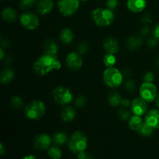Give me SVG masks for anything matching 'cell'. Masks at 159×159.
Listing matches in <instances>:
<instances>
[{
	"mask_svg": "<svg viewBox=\"0 0 159 159\" xmlns=\"http://www.w3.org/2000/svg\"><path fill=\"white\" fill-rule=\"evenodd\" d=\"M158 40L155 37H150V38L147 40L148 47L150 48H154L155 47H156L157 45H158Z\"/></svg>",
	"mask_w": 159,
	"mask_h": 159,
	"instance_id": "8d00e7d4",
	"label": "cell"
},
{
	"mask_svg": "<svg viewBox=\"0 0 159 159\" xmlns=\"http://www.w3.org/2000/svg\"><path fill=\"white\" fill-rule=\"evenodd\" d=\"M81 1H83V2H85V1H87V0H81Z\"/></svg>",
	"mask_w": 159,
	"mask_h": 159,
	"instance_id": "f907efd6",
	"label": "cell"
},
{
	"mask_svg": "<svg viewBox=\"0 0 159 159\" xmlns=\"http://www.w3.org/2000/svg\"><path fill=\"white\" fill-rule=\"evenodd\" d=\"M60 40L65 44H69L74 40V34L69 28H65L60 33Z\"/></svg>",
	"mask_w": 159,
	"mask_h": 159,
	"instance_id": "7402d4cb",
	"label": "cell"
},
{
	"mask_svg": "<svg viewBox=\"0 0 159 159\" xmlns=\"http://www.w3.org/2000/svg\"><path fill=\"white\" fill-rule=\"evenodd\" d=\"M124 87L129 93H133L136 89V85L132 79H127L124 82Z\"/></svg>",
	"mask_w": 159,
	"mask_h": 159,
	"instance_id": "d6a6232c",
	"label": "cell"
},
{
	"mask_svg": "<svg viewBox=\"0 0 159 159\" xmlns=\"http://www.w3.org/2000/svg\"><path fill=\"white\" fill-rule=\"evenodd\" d=\"M61 116L65 122H70L75 118L76 112L72 107H66L62 110L61 113Z\"/></svg>",
	"mask_w": 159,
	"mask_h": 159,
	"instance_id": "44dd1931",
	"label": "cell"
},
{
	"mask_svg": "<svg viewBox=\"0 0 159 159\" xmlns=\"http://www.w3.org/2000/svg\"><path fill=\"white\" fill-rule=\"evenodd\" d=\"M155 104H156V106L158 107V108L159 109V93H158V95H157L156 96V99H155Z\"/></svg>",
	"mask_w": 159,
	"mask_h": 159,
	"instance_id": "7dc6e473",
	"label": "cell"
},
{
	"mask_svg": "<svg viewBox=\"0 0 159 159\" xmlns=\"http://www.w3.org/2000/svg\"><path fill=\"white\" fill-rule=\"evenodd\" d=\"M51 144V138L47 134L37 135L34 139V147L37 150H48Z\"/></svg>",
	"mask_w": 159,
	"mask_h": 159,
	"instance_id": "7c38bea8",
	"label": "cell"
},
{
	"mask_svg": "<svg viewBox=\"0 0 159 159\" xmlns=\"http://www.w3.org/2000/svg\"><path fill=\"white\" fill-rule=\"evenodd\" d=\"M108 102L111 107H117L120 105L121 100H122V96L118 92L112 91L108 95Z\"/></svg>",
	"mask_w": 159,
	"mask_h": 159,
	"instance_id": "603a6c76",
	"label": "cell"
},
{
	"mask_svg": "<svg viewBox=\"0 0 159 159\" xmlns=\"http://www.w3.org/2000/svg\"><path fill=\"white\" fill-rule=\"evenodd\" d=\"M153 34H154V37H156V38L159 40V23L156 25V26H155V29H154V31H153Z\"/></svg>",
	"mask_w": 159,
	"mask_h": 159,
	"instance_id": "7bdbcfd3",
	"label": "cell"
},
{
	"mask_svg": "<svg viewBox=\"0 0 159 159\" xmlns=\"http://www.w3.org/2000/svg\"><path fill=\"white\" fill-rule=\"evenodd\" d=\"M139 93L141 97L148 102H152L155 100L158 95L156 86L153 83H148V82H144L141 85V86L140 87Z\"/></svg>",
	"mask_w": 159,
	"mask_h": 159,
	"instance_id": "9c48e42d",
	"label": "cell"
},
{
	"mask_svg": "<svg viewBox=\"0 0 159 159\" xmlns=\"http://www.w3.org/2000/svg\"><path fill=\"white\" fill-rule=\"evenodd\" d=\"M48 155L52 159H60L61 158L62 152L58 146H54V147H51L48 149Z\"/></svg>",
	"mask_w": 159,
	"mask_h": 159,
	"instance_id": "83f0119b",
	"label": "cell"
},
{
	"mask_svg": "<svg viewBox=\"0 0 159 159\" xmlns=\"http://www.w3.org/2000/svg\"><path fill=\"white\" fill-rule=\"evenodd\" d=\"M87 137L80 130L74 132L68 141V146L73 153L78 154L85 152L87 148Z\"/></svg>",
	"mask_w": 159,
	"mask_h": 159,
	"instance_id": "3957f363",
	"label": "cell"
},
{
	"mask_svg": "<svg viewBox=\"0 0 159 159\" xmlns=\"http://www.w3.org/2000/svg\"><path fill=\"white\" fill-rule=\"evenodd\" d=\"M20 21L23 27L30 30H34L40 25V20L37 16L30 12H23L20 16Z\"/></svg>",
	"mask_w": 159,
	"mask_h": 159,
	"instance_id": "ba28073f",
	"label": "cell"
},
{
	"mask_svg": "<svg viewBox=\"0 0 159 159\" xmlns=\"http://www.w3.org/2000/svg\"><path fill=\"white\" fill-rule=\"evenodd\" d=\"M11 106L15 110H21L23 107V100L20 96H15L10 100Z\"/></svg>",
	"mask_w": 159,
	"mask_h": 159,
	"instance_id": "f1b7e54d",
	"label": "cell"
},
{
	"mask_svg": "<svg viewBox=\"0 0 159 159\" xmlns=\"http://www.w3.org/2000/svg\"><path fill=\"white\" fill-rule=\"evenodd\" d=\"M5 153V148H4V145H3L2 143H1L0 144V154H1V155H4Z\"/></svg>",
	"mask_w": 159,
	"mask_h": 159,
	"instance_id": "bcb514c9",
	"label": "cell"
},
{
	"mask_svg": "<svg viewBox=\"0 0 159 159\" xmlns=\"http://www.w3.org/2000/svg\"><path fill=\"white\" fill-rule=\"evenodd\" d=\"M147 6L146 0H127V6L130 11L134 13L141 12Z\"/></svg>",
	"mask_w": 159,
	"mask_h": 159,
	"instance_id": "9a60e30c",
	"label": "cell"
},
{
	"mask_svg": "<svg viewBox=\"0 0 159 159\" xmlns=\"http://www.w3.org/2000/svg\"><path fill=\"white\" fill-rule=\"evenodd\" d=\"M43 50L45 54L52 56H56L58 51V46L52 39H48L43 43Z\"/></svg>",
	"mask_w": 159,
	"mask_h": 159,
	"instance_id": "ac0fdd59",
	"label": "cell"
},
{
	"mask_svg": "<svg viewBox=\"0 0 159 159\" xmlns=\"http://www.w3.org/2000/svg\"><path fill=\"white\" fill-rule=\"evenodd\" d=\"M78 158L79 159H94L93 156L92 155H90L89 153H86V152H81V153L78 154Z\"/></svg>",
	"mask_w": 159,
	"mask_h": 159,
	"instance_id": "f35d334b",
	"label": "cell"
},
{
	"mask_svg": "<svg viewBox=\"0 0 159 159\" xmlns=\"http://www.w3.org/2000/svg\"><path fill=\"white\" fill-rule=\"evenodd\" d=\"M143 44V40L141 36H132L126 41V47L129 51H135L141 48Z\"/></svg>",
	"mask_w": 159,
	"mask_h": 159,
	"instance_id": "2e32d148",
	"label": "cell"
},
{
	"mask_svg": "<svg viewBox=\"0 0 159 159\" xmlns=\"http://www.w3.org/2000/svg\"><path fill=\"white\" fill-rule=\"evenodd\" d=\"M15 77L14 71L11 68H5L0 74V81L2 84H9Z\"/></svg>",
	"mask_w": 159,
	"mask_h": 159,
	"instance_id": "ffe728a7",
	"label": "cell"
},
{
	"mask_svg": "<svg viewBox=\"0 0 159 159\" xmlns=\"http://www.w3.org/2000/svg\"><path fill=\"white\" fill-rule=\"evenodd\" d=\"M103 48L107 54H116L119 51V44H118L117 40L113 37H108L104 41Z\"/></svg>",
	"mask_w": 159,
	"mask_h": 159,
	"instance_id": "e0dca14e",
	"label": "cell"
},
{
	"mask_svg": "<svg viewBox=\"0 0 159 159\" xmlns=\"http://www.w3.org/2000/svg\"><path fill=\"white\" fill-rule=\"evenodd\" d=\"M103 61L104 65H105L107 68H112V67L116 65V58L115 54H107L103 57Z\"/></svg>",
	"mask_w": 159,
	"mask_h": 159,
	"instance_id": "4316f807",
	"label": "cell"
},
{
	"mask_svg": "<svg viewBox=\"0 0 159 159\" xmlns=\"http://www.w3.org/2000/svg\"><path fill=\"white\" fill-rule=\"evenodd\" d=\"M61 64L56 56L44 54L35 61L33 66L34 71L38 75H46L54 70L60 69Z\"/></svg>",
	"mask_w": 159,
	"mask_h": 159,
	"instance_id": "6da1fadb",
	"label": "cell"
},
{
	"mask_svg": "<svg viewBox=\"0 0 159 159\" xmlns=\"http://www.w3.org/2000/svg\"><path fill=\"white\" fill-rule=\"evenodd\" d=\"M87 98L85 97L83 95H79V96H76L75 99L74 100L75 106L78 108H81V107H83L84 106H85V104L87 103Z\"/></svg>",
	"mask_w": 159,
	"mask_h": 159,
	"instance_id": "1f68e13d",
	"label": "cell"
},
{
	"mask_svg": "<svg viewBox=\"0 0 159 159\" xmlns=\"http://www.w3.org/2000/svg\"><path fill=\"white\" fill-rule=\"evenodd\" d=\"M23 159H37L34 155H26Z\"/></svg>",
	"mask_w": 159,
	"mask_h": 159,
	"instance_id": "c3c4849f",
	"label": "cell"
},
{
	"mask_svg": "<svg viewBox=\"0 0 159 159\" xmlns=\"http://www.w3.org/2000/svg\"><path fill=\"white\" fill-rule=\"evenodd\" d=\"M36 2H37V0H21L20 6L23 10H28L34 7Z\"/></svg>",
	"mask_w": 159,
	"mask_h": 159,
	"instance_id": "4dcf8cb0",
	"label": "cell"
},
{
	"mask_svg": "<svg viewBox=\"0 0 159 159\" xmlns=\"http://www.w3.org/2000/svg\"><path fill=\"white\" fill-rule=\"evenodd\" d=\"M52 96L56 103L61 106H66L72 101L73 95L69 89L59 85L52 92Z\"/></svg>",
	"mask_w": 159,
	"mask_h": 159,
	"instance_id": "8992f818",
	"label": "cell"
},
{
	"mask_svg": "<svg viewBox=\"0 0 159 159\" xmlns=\"http://www.w3.org/2000/svg\"><path fill=\"white\" fill-rule=\"evenodd\" d=\"M78 52L80 54H84L88 51L89 50V44L85 41H81L77 46Z\"/></svg>",
	"mask_w": 159,
	"mask_h": 159,
	"instance_id": "836d02e7",
	"label": "cell"
},
{
	"mask_svg": "<svg viewBox=\"0 0 159 159\" xmlns=\"http://www.w3.org/2000/svg\"><path fill=\"white\" fill-rule=\"evenodd\" d=\"M120 105L122 106V107L127 108V107H129L130 106H131V102L130 101V99L124 98V99H122V100H121Z\"/></svg>",
	"mask_w": 159,
	"mask_h": 159,
	"instance_id": "60d3db41",
	"label": "cell"
},
{
	"mask_svg": "<svg viewBox=\"0 0 159 159\" xmlns=\"http://www.w3.org/2000/svg\"><path fill=\"white\" fill-rule=\"evenodd\" d=\"M156 65H157V67L159 68V57L157 59V61H156Z\"/></svg>",
	"mask_w": 159,
	"mask_h": 159,
	"instance_id": "681fc988",
	"label": "cell"
},
{
	"mask_svg": "<svg viewBox=\"0 0 159 159\" xmlns=\"http://www.w3.org/2000/svg\"><path fill=\"white\" fill-rule=\"evenodd\" d=\"M102 79L104 83L112 89L120 86L124 82V75L122 72L114 67L106 68L103 71Z\"/></svg>",
	"mask_w": 159,
	"mask_h": 159,
	"instance_id": "277c9868",
	"label": "cell"
},
{
	"mask_svg": "<svg viewBox=\"0 0 159 159\" xmlns=\"http://www.w3.org/2000/svg\"><path fill=\"white\" fill-rule=\"evenodd\" d=\"M5 57V53H4V48L2 47L0 48V60H3Z\"/></svg>",
	"mask_w": 159,
	"mask_h": 159,
	"instance_id": "ee69618b",
	"label": "cell"
},
{
	"mask_svg": "<svg viewBox=\"0 0 159 159\" xmlns=\"http://www.w3.org/2000/svg\"><path fill=\"white\" fill-rule=\"evenodd\" d=\"M131 110L134 115L142 116L148 112V102L141 97L135 98L131 102Z\"/></svg>",
	"mask_w": 159,
	"mask_h": 159,
	"instance_id": "8fae6325",
	"label": "cell"
},
{
	"mask_svg": "<svg viewBox=\"0 0 159 159\" xmlns=\"http://www.w3.org/2000/svg\"><path fill=\"white\" fill-rule=\"evenodd\" d=\"M121 72H122L124 77H129V76L131 75V74H132L131 70H130V68H124Z\"/></svg>",
	"mask_w": 159,
	"mask_h": 159,
	"instance_id": "b9f144b4",
	"label": "cell"
},
{
	"mask_svg": "<svg viewBox=\"0 0 159 159\" xmlns=\"http://www.w3.org/2000/svg\"><path fill=\"white\" fill-rule=\"evenodd\" d=\"M68 141V136L65 132L57 131L53 136V142L56 146H62Z\"/></svg>",
	"mask_w": 159,
	"mask_h": 159,
	"instance_id": "d4e9b609",
	"label": "cell"
},
{
	"mask_svg": "<svg viewBox=\"0 0 159 159\" xmlns=\"http://www.w3.org/2000/svg\"><path fill=\"white\" fill-rule=\"evenodd\" d=\"M142 124V118H141V116H138V115H134L128 120L129 127H130V130H134V131L139 130Z\"/></svg>",
	"mask_w": 159,
	"mask_h": 159,
	"instance_id": "cb8c5ba5",
	"label": "cell"
},
{
	"mask_svg": "<svg viewBox=\"0 0 159 159\" xmlns=\"http://www.w3.org/2000/svg\"><path fill=\"white\" fill-rule=\"evenodd\" d=\"M151 33V27L149 25L146 24L145 26H143L141 29V31H140V34H141V37H146V36L148 35Z\"/></svg>",
	"mask_w": 159,
	"mask_h": 159,
	"instance_id": "74e56055",
	"label": "cell"
},
{
	"mask_svg": "<svg viewBox=\"0 0 159 159\" xmlns=\"http://www.w3.org/2000/svg\"><path fill=\"white\" fill-rule=\"evenodd\" d=\"M93 21L99 27H106L113 23L114 20V13L110 9L97 8L92 12Z\"/></svg>",
	"mask_w": 159,
	"mask_h": 159,
	"instance_id": "7a4b0ae2",
	"label": "cell"
},
{
	"mask_svg": "<svg viewBox=\"0 0 159 159\" xmlns=\"http://www.w3.org/2000/svg\"><path fill=\"white\" fill-rule=\"evenodd\" d=\"M118 116L122 120H129L132 116L131 112L127 110V108H124V107L118 110Z\"/></svg>",
	"mask_w": 159,
	"mask_h": 159,
	"instance_id": "f546056e",
	"label": "cell"
},
{
	"mask_svg": "<svg viewBox=\"0 0 159 159\" xmlns=\"http://www.w3.org/2000/svg\"><path fill=\"white\" fill-rule=\"evenodd\" d=\"M144 122L154 129H159V109H153L148 112Z\"/></svg>",
	"mask_w": 159,
	"mask_h": 159,
	"instance_id": "5bb4252c",
	"label": "cell"
},
{
	"mask_svg": "<svg viewBox=\"0 0 159 159\" xmlns=\"http://www.w3.org/2000/svg\"><path fill=\"white\" fill-rule=\"evenodd\" d=\"M54 2L53 0H39L37 3V11L42 16L48 15L54 9Z\"/></svg>",
	"mask_w": 159,
	"mask_h": 159,
	"instance_id": "4fadbf2b",
	"label": "cell"
},
{
	"mask_svg": "<svg viewBox=\"0 0 159 159\" xmlns=\"http://www.w3.org/2000/svg\"><path fill=\"white\" fill-rule=\"evenodd\" d=\"M12 59L10 58V57H7L6 58V61H5V64H6V65H11V64L12 63Z\"/></svg>",
	"mask_w": 159,
	"mask_h": 159,
	"instance_id": "f6af8a7d",
	"label": "cell"
},
{
	"mask_svg": "<svg viewBox=\"0 0 159 159\" xmlns=\"http://www.w3.org/2000/svg\"><path fill=\"white\" fill-rule=\"evenodd\" d=\"M2 18L6 22H14L17 19V12L14 9L10 7L5 8L1 12Z\"/></svg>",
	"mask_w": 159,
	"mask_h": 159,
	"instance_id": "d6986e66",
	"label": "cell"
},
{
	"mask_svg": "<svg viewBox=\"0 0 159 159\" xmlns=\"http://www.w3.org/2000/svg\"><path fill=\"white\" fill-rule=\"evenodd\" d=\"M46 112V106L42 101L34 100L30 102L24 109L26 117L32 120H37L43 116Z\"/></svg>",
	"mask_w": 159,
	"mask_h": 159,
	"instance_id": "5b68a950",
	"label": "cell"
},
{
	"mask_svg": "<svg viewBox=\"0 0 159 159\" xmlns=\"http://www.w3.org/2000/svg\"><path fill=\"white\" fill-rule=\"evenodd\" d=\"M141 21H142L144 23H145V24L152 23V17H151L150 14H148V13L144 14V15L141 17Z\"/></svg>",
	"mask_w": 159,
	"mask_h": 159,
	"instance_id": "ab89813d",
	"label": "cell"
},
{
	"mask_svg": "<svg viewBox=\"0 0 159 159\" xmlns=\"http://www.w3.org/2000/svg\"><path fill=\"white\" fill-rule=\"evenodd\" d=\"M118 4H119L118 0H107L106 1V5H107V8L111 9V10L116 9L118 6Z\"/></svg>",
	"mask_w": 159,
	"mask_h": 159,
	"instance_id": "d590c367",
	"label": "cell"
},
{
	"mask_svg": "<svg viewBox=\"0 0 159 159\" xmlns=\"http://www.w3.org/2000/svg\"><path fill=\"white\" fill-rule=\"evenodd\" d=\"M65 61H66L67 67L70 71H77L82 67L83 61H82V55L79 52L72 51L67 55Z\"/></svg>",
	"mask_w": 159,
	"mask_h": 159,
	"instance_id": "30bf717a",
	"label": "cell"
},
{
	"mask_svg": "<svg viewBox=\"0 0 159 159\" xmlns=\"http://www.w3.org/2000/svg\"><path fill=\"white\" fill-rule=\"evenodd\" d=\"M80 0H58L57 7L62 16L66 17L74 15L79 8Z\"/></svg>",
	"mask_w": 159,
	"mask_h": 159,
	"instance_id": "52a82bcc",
	"label": "cell"
},
{
	"mask_svg": "<svg viewBox=\"0 0 159 159\" xmlns=\"http://www.w3.org/2000/svg\"><path fill=\"white\" fill-rule=\"evenodd\" d=\"M140 134L143 137H150L153 134L154 128L151 127L149 124H148L146 122H144L138 130Z\"/></svg>",
	"mask_w": 159,
	"mask_h": 159,
	"instance_id": "484cf974",
	"label": "cell"
},
{
	"mask_svg": "<svg viewBox=\"0 0 159 159\" xmlns=\"http://www.w3.org/2000/svg\"><path fill=\"white\" fill-rule=\"evenodd\" d=\"M142 80L144 82L153 83L154 80H155V74L152 71H148L144 75Z\"/></svg>",
	"mask_w": 159,
	"mask_h": 159,
	"instance_id": "e575fe53",
	"label": "cell"
}]
</instances>
